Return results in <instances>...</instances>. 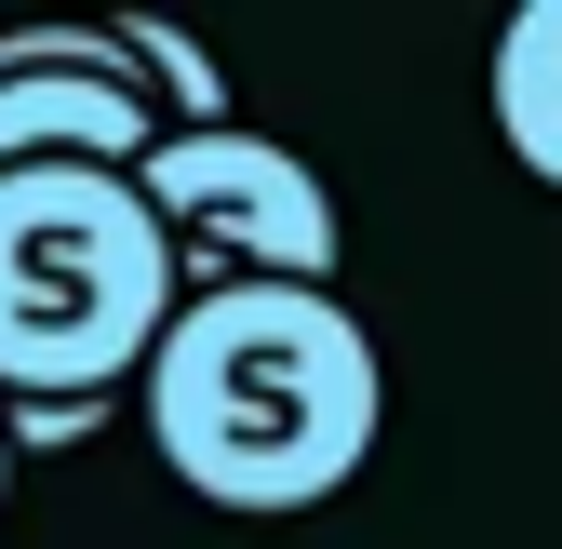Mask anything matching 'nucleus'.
<instances>
[{"instance_id": "f257e3e1", "label": "nucleus", "mask_w": 562, "mask_h": 549, "mask_svg": "<svg viewBox=\"0 0 562 549\" xmlns=\"http://www.w3.org/2000/svg\"><path fill=\"white\" fill-rule=\"evenodd\" d=\"M148 442L188 496L215 509H322L362 483L389 429V362L375 335L308 282H228L188 295L148 349Z\"/></svg>"}, {"instance_id": "f03ea898", "label": "nucleus", "mask_w": 562, "mask_h": 549, "mask_svg": "<svg viewBox=\"0 0 562 549\" xmlns=\"http://www.w3.org/2000/svg\"><path fill=\"white\" fill-rule=\"evenodd\" d=\"M175 228L134 175H0V402H108L175 335Z\"/></svg>"}, {"instance_id": "7ed1b4c3", "label": "nucleus", "mask_w": 562, "mask_h": 549, "mask_svg": "<svg viewBox=\"0 0 562 549\" xmlns=\"http://www.w3.org/2000/svg\"><path fill=\"white\" fill-rule=\"evenodd\" d=\"M134 188H148V215L175 228V268L188 295H228V282H308L335 295L348 268V228H335V188L281 148V134H161L148 161H134Z\"/></svg>"}, {"instance_id": "20e7f679", "label": "nucleus", "mask_w": 562, "mask_h": 549, "mask_svg": "<svg viewBox=\"0 0 562 549\" xmlns=\"http://www.w3.org/2000/svg\"><path fill=\"white\" fill-rule=\"evenodd\" d=\"M496 134L536 188H562V0H522L496 27Z\"/></svg>"}, {"instance_id": "39448f33", "label": "nucleus", "mask_w": 562, "mask_h": 549, "mask_svg": "<svg viewBox=\"0 0 562 549\" xmlns=\"http://www.w3.org/2000/svg\"><path fill=\"white\" fill-rule=\"evenodd\" d=\"M108 402H14V442H81Z\"/></svg>"}, {"instance_id": "423d86ee", "label": "nucleus", "mask_w": 562, "mask_h": 549, "mask_svg": "<svg viewBox=\"0 0 562 549\" xmlns=\"http://www.w3.org/2000/svg\"><path fill=\"white\" fill-rule=\"evenodd\" d=\"M0 496H14V416H0Z\"/></svg>"}]
</instances>
